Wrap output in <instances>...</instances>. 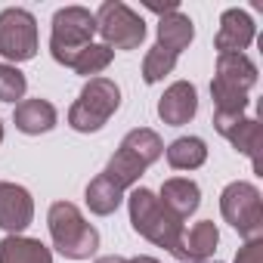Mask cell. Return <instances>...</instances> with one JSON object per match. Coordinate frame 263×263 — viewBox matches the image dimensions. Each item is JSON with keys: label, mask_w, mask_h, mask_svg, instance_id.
<instances>
[{"label": "cell", "mask_w": 263, "mask_h": 263, "mask_svg": "<svg viewBox=\"0 0 263 263\" xmlns=\"http://www.w3.org/2000/svg\"><path fill=\"white\" fill-rule=\"evenodd\" d=\"M93 19L108 50H137L146 37V22L124 4H102Z\"/></svg>", "instance_id": "52a82bcc"}, {"label": "cell", "mask_w": 263, "mask_h": 263, "mask_svg": "<svg viewBox=\"0 0 263 263\" xmlns=\"http://www.w3.org/2000/svg\"><path fill=\"white\" fill-rule=\"evenodd\" d=\"M56 124V108L47 99H25L16 105V127L22 134H47Z\"/></svg>", "instance_id": "2e32d148"}, {"label": "cell", "mask_w": 263, "mask_h": 263, "mask_svg": "<svg viewBox=\"0 0 263 263\" xmlns=\"http://www.w3.org/2000/svg\"><path fill=\"white\" fill-rule=\"evenodd\" d=\"M50 235L53 245L71 260H84L99 248V232L81 217L71 201H56L50 208Z\"/></svg>", "instance_id": "277c9868"}, {"label": "cell", "mask_w": 263, "mask_h": 263, "mask_svg": "<svg viewBox=\"0 0 263 263\" xmlns=\"http://www.w3.org/2000/svg\"><path fill=\"white\" fill-rule=\"evenodd\" d=\"M217 226L214 223H198L192 232H189V238L183 241V248H186V254H189V260H204L214 248H217Z\"/></svg>", "instance_id": "d6986e66"}, {"label": "cell", "mask_w": 263, "mask_h": 263, "mask_svg": "<svg viewBox=\"0 0 263 263\" xmlns=\"http://www.w3.org/2000/svg\"><path fill=\"white\" fill-rule=\"evenodd\" d=\"M96 34V19L84 10V7H65L53 16V37H50V50H53V59L68 65L78 59L81 50L90 47Z\"/></svg>", "instance_id": "5b68a950"}, {"label": "cell", "mask_w": 263, "mask_h": 263, "mask_svg": "<svg viewBox=\"0 0 263 263\" xmlns=\"http://www.w3.org/2000/svg\"><path fill=\"white\" fill-rule=\"evenodd\" d=\"M235 263H263V241H260V238H251V241L238 251Z\"/></svg>", "instance_id": "603a6c76"}, {"label": "cell", "mask_w": 263, "mask_h": 263, "mask_svg": "<svg viewBox=\"0 0 263 263\" xmlns=\"http://www.w3.org/2000/svg\"><path fill=\"white\" fill-rule=\"evenodd\" d=\"M180 223L198 208V186L192 180H167L161 186V198H158Z\"/></svg>", "instance_id": "9a60e30c"}, {"label": "cell", "mask_w": 263, "mask_h": 263, "mask_svg": "<svg viewBox=\"0 0 263 263\" xmlns=\"http://www.w3.org/2000/svg\"><path fill=\"white\" fill-rule=\"evenodd\" d=\"M161 152H164V146H161L155 130H146V127L130 130V134L124 137V143H121V149L115 152V158L105 164V171L87 186V204H90V211L99 214V217L111 214L121 204L124 189L134 186L137 177L152 161L161 158Z\"/></svg>", "instance_id": "6da1fadb"}, {"label": "cell", "mask_w": 263, "mask_h": 263, "mask_svg": "<svg viewBox=\"0 0 263 263\" xmlns=\"http://www.w3.org/2000/svg\"><path fill=\"white\" fill-rule=\"evenodd\" d=\"M198 263H211V260H198Z\"/></svg>", "instance_id": "4316f807"}, {"label": "cell", "mask_w": 263, "mask_h": 263, "mask_svg": "<svg viewBox=\"0 0 263 263\" xmlns=\"http://www.w3.org/2000/svg\"><path fill=\"white\" fill-rule=\"evenodd\" d=\"M0 140H4V124H0Z\"/></svg>", "instance_id": "484cf974"}, {"label": "cell", "mask_w": 263, "mask_h": 263, "mask_svg": "<svg viewBox=\"0 0 263 263\" xmlns=\"http://www.w3.org/2000/svg\"><path fill=\"white\" fill-rule=\"evenodd\" d=\"M130 223H134V229L140 235H146L158 248H167L177 260H189V254L183 248V223L149 189L130 192Z\"/></svg>", "instance_id": "7a4b0ae2"}, {"label": "cell", "mask_w": 263, "mask_h": 263, "mask_svg": "<svg viewBox=\"0 0 263 263\" xmlns=\"http://www.w3.org/2000/svg\"><path fill=\"white\" fill-rule=\"evenodd\" d=\"M220 211L223 217L251 241V238H260V229H263V204H260V192L251 186V183H232L223 189V198H220Z\"/></svg>", "instance_id": "ba28073f"}, {"label": "cell", "mask_w": 263, "mask_h": 263, "mask_svg": "<svg viewBox=\"0 0 263 263\" xmlns=\"http://www.w3.org/2000/svg\"><path fill=\"white\" fill-rule=\"evenodd\" d=\"M118 105H121L118 87H115L111 81H105V78H93V81L81 90L78 102L71 105L68 124H71L74 130H81V134H93V130H99V127L118 111Z\"/></svg>", "instance_id": "8992f818"}, {"label": "cell", "mask_w": 263, "mask_h": 263, "mask_svg": "<svg viewBox=\"0 0 263 263\" xmlns=\"http://www.w3.org/2000/svg\"><path fill=\"white\" fill-rule=\"evenodd\" d=\"M108 62H111V50H108V47H96V44H90L87 50L78 53V59L71 62V68H74L78 74H99Z\"/></svg>", "instance_id": "ffe728a7"}, {"label": "cell", "mask_w": 263, "mask_h": 263, "mask_svg": "<svg viewBox=\"0 0 263 263\" xmlns=\"http://www.w3.org/2000/svg\"><path fill=\"white\" fill-rule=\"evenodd\" d=\"M195 108H198V96H195V87L186 84V81H177V84L161 96V102H158V115H161V121L171 124V127L186 124V121L195 115Z\"/></svg>", "instance_id": "7c38bea8"}, {"label": "cell", "mask_w": 263, "mask_h": 263, "mask_svg": "<svg viewBox=\"0 0 263 263\" xmlns=\"http://www.w3.org/2000/svg\"><path fill=\"white\" fill-rule=\"evenodd\" d=\"M0 263H53V254L37 238L10 235L0 241Z\"/></svg>", "instance_id": "e0dca14e"}, {"label": "cell", "mask_w": 263, "mask_h": 263, "mask_svg": "<svg viewBox=\"0 0 263 263\" xmlns=\"http://www.w3.org/2000/svg\"><path fill=\"white\" fill-rule=\"evenodd\" d=\"M204 158H208V149L198 137H180L167 149V161L174 171H195L204 164Z\"/></svg>", "instance_id": "ac0fdd59"}, {"label": "cell", "mask_w": 263, "mask_h": 263, "mask_svg": "<svg viewBox=\"0 0 263 263\" xmlns=\"http://www.w3.org/2000/svg\"><path fill=\"white\" fill-rule=\"evenodd\" d=\"M34 217L31 195L16 183H0V229L22 232Z\"/></svg>", "instance_id": "30bf717a"}, {"label": "cell", "mask_w": 263, "mask_h": 263, "mask_svg": "<svg viewBox=\"0 0 263 263\" xmlns=\"http://www.w3.org/2000/svg\"><path fill=\"white\" fill-rule=\"evenodd\" d=\"M96 263H127V260H124V257H115V254H111V257H102V260H96Z\"/></svg>", "instance_id": "cb8c5ba5"}, {"label": "cell", "mask_w": 263, "mask_h": 263, "mask_svg": "<svg viewBox=\"0 0 263 263\" xmlns=\"http://www.w3.org/2000/svg\"><path fill=\"white\" fill-rule=\"evenodd\" d=\"M214 124L220 134L245 155H251L254 167H260L257 161V146H260V124L257 121H245V118H223V115H214Z\"/></svg>", "instance_id": "4fadbf2b"}, {"label": "cell", "mask_w": 263, "mask_h": 263, "mask_svg": "<svg viewBox=\"0 0 263 263\" xmlns=\"http://www.w3.org/2000/svg\"><path fill=\"white\" fill-rule=\"evenodd\" d=\"M174 62H177V56L167 53V50H161V47L155 44L152 53H149L146 62H143V78H146V84H155V81H161L164 74H171Z\"/></svg>", "instance_id": "44dd1931"}, {"label": "cell", "mask_w": 263, "mask_h": 263, "mask_svg": "<svg viewBox=\"0 0 263 263\" xmlns=\"http://www.w3.org/2000/svg\"><path fill=\"white\" fill-rule=\"evenodd\" d=\"M25 74L13 65H0V99L4 102H16L25 96Z\"/></svg>", "instance_id": "7402d4cb"}, {"label": "cell", "mask_w": 263, "mask_h": 263, "mask_svg": "<svg viewBox=\"0 0 263 263\" xmlns=\"http://www.w3.org/2000/svg\"><path fill=\"white\" fill-rule=\"evenodd\" d=\"M192 34H195V28H192L189 16H183L180 10L167 13V16H161V25H158V47L174 53V56H180L192 44Z\"/></svg>", "instance_id": "5bb4252c"}, {"label": "cell", "mask_w": 263, "mask_h": 263, "mask_svg": "<svg viewBox=\"0 0 263 263\" xmlns=\"http://www.w3.org/2000/svg\"><path fill=\"white\" fill-rule=\"evenodd\" d=\"M251 41H254V22H251V16L241 13V10H226L223 19H220V31H217V50H220V56L241 53Z\"/></svg>", "instance_id": "8fae6325"}, {"label": "cell", "mask_w": 263, "mask_h": 263, "mask_svg": "<svg viewBox=\"0 0 263 263\" xmlns=\"http://www.w3.org/2000/svg\"><path fill=\"white\" fill-rule=\"evenodd\" d=\"M127 263H158V260H152V257H137V260H127Z\"/></svg>", "instance_id": "d4e9b609"}, {"label": "cell", "mask_w": 263, "mask_h": 263, "mask_svg": "<svg viewBox=\"0 0 263 263\" xmlns=\"http://www.w3.org/2000/svg\"><path fill=\"white\" fill-rule=\"evenodd\" d=\"M37 53V22L28 10H4L0 13V56L13 62H25Z\"/></svg>", "instance_id": "9c48e42d"}, {"label": "cell", "mask_w": 263, "mask_h": 263, "mask_svg": "<svg viewBox=\"0 0 263 263\" xmlns=\"http://www.w3.org/2000/svg\"><path fill=\"white\" fill-rule=\"evenodd\" d=\"M257 81V65L245 53H226L217 59V78L211 84L217 115L223 118H241L248 105V90Z\"/></svg>", "instance_id": "3957f363"}]
</instances>
